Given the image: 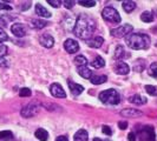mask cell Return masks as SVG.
<instances>
[{"label":"cell","mask_w":157,"mask_h":141,"mask_svg":"<svg viewBox=\"0 0 157 141\" xmlns=\"http://www.w3.org/2000/svg\"><path fill=\"white\" fill-rule=\"evenodd\" d=\"M96 30V24L94 19H91L90 16L85 14H80L77 18L75 26H73V33L76 37H78L79 39L89 40Z\"/></svg>","instance_id":"1"},{"label":"cell","mask_w":157,"mask_h":141,"mask_svg":"<svg viewBox=\"0 0 157 141\" xmlns=\"http://www.w3.org/2000/svg\"><path fill=\"white\" fill-rule=\"evenodd\" d=\"M125 42L132 49H148L150 46V37L142 33H130L125 37Z\"/></svg>","instance_id":"2"},{"label":"cell","mask_w":157,"mask_h":141,"mask_svg":"<svg viewBox=\"0 0 157 141\" xmlns=\"http://www.w3.org/2000/svg\"><path fill=\"white\" fill-rule=\"evenodd\" d=\"M99 100L105 105H118L121 101V96L116 89H105L99 93Z\"/></svg>","instance_id":"3"},{"label":"cell","mask_w":157,"mask_h":141,"mask_svg":"<svg viewBox=\"0 0 157 141\" xmlns=\"http://www.w3.org/2000/svg\"><path fill=\"white\" fill-rule=\"evenodd\" d=\"M102 16L103 19L108 23H112V24H119L121 23V16L117 12V9H115L113 7H105L102 11Z\"/></svg>","instance_id":"4"},{"label":"cell","mask_w":157,"mask_h":141,"mask_svg":"<svg viewBox=\"0 0 157 141\" xmlns=\"http://www.w3.org/2000/svg\"><path fill=\"white\" fill-rule=\"evenodd\" d=\"M137 136L141 141H155V131L152 126H144L138 131Z\"/></svg>","instance_id":"5"},{"label":"cell","mask_w":157,"mask_h":141,"mask_svg":"<svg viewBox=\"0 0 157 141\" xmlns=\"http://www.w3.org/2000/svg\"><path fill=\"white\" fill-rule=\"evenodd\" d=\"M132 31V26L129 25V24H125V25H122L117 28H113L111 30L110 33L113 38H123V37H126L129 35Z\"/></svg>","instance_id":"6"},{"label":"cell","mask_w":157,"mask_h":141,"mask_svg":"<svg viewBox=\"0 0 157 141\" xmlns=\"http://www.w3.org/2000/svg\"><path fill=\"white\" fill-rule=\"evenodd\" d=\"M38 112H39V105L32 102V103H29V105H26L25 107L21 108L20 114L24 118H32L33 115H36Z\"/></svg>","instance_id":"7"},{"label":"cell","mask_w":157,"mask_h":141,"mask_svg":"<svg viewBox=\"0 0 157 141\" xmlns=\"http://www.w3.org/2000/svg\"><path fill=\"white\" fill-rule=\"evenodd\" d=\"M64 48H65V51H66L67 53H70V54H73V53L78 52L79 45H78V42H77L76 40L66 39V40H65V42H64Z\"/></svg>","instance_id":"8"},{"label":"cell","mask_w":157,"mask_h":141,"mask_svg":"<svg viewBox=\"0 0 157 141\" xmlns=\"http://www.w3.org/2000/svg\"><path fill=\"white\" fill-rule=\"evenodd\" d=\"M50 92L55 98H66V93L63 89V87L60 86L59 84H57V82L52 84L50 86Z\"/></svg>","instance_id":"9"},{"label":"cell","mask_w":157,"mask_h":141,"mask_svg":"<svg viewBox=\"0 0 157 141\" xmlns=\"http://www.w3.org/2000/svg\"><path fill=\"white\" fill-rule=\"evenodd\" d=\"M39 42L41 46L46 47V48H51V47L55 45V39L50 34H43V35H40Z\"/></svg>","instance_id":"10"},{"label":"cell","mask_w":157,"mask_h":141,"mask_svg":"<svg viewBox=\"0 0 157 141\" xmlns=\"http://www.w3.org/2000/svg\"><path fill=\"white\" fill-rule=\"evenodd\" d=\"M11 31H12V33H13L16 37H18V38H21V37H24V35L26 34V30H25L23 24H20V23L13 24L12 27H11Z\"/></svg>","instance_id":"11"},{"label":"cell","mask_w":157,"mask_h":141,"mask_svg":"<svg viewBox=\"0 0 157 141\" xmlns=\"http://www.w3.org/2000/svg\"><path fill=\"white\" fill-rule=\"evenodd\" d=\"M115 70H116V73L117 74H121V75H125L129 73V66L126 65L125 63H123V61H117V63H115Z\"/></svg>","instance_id":"12"},{"label":"cell","mask_w":157,"mask_h":141,"mask_svg":"<svg viewBox=\"0 0 157 141\" xmlns=\"http://www.w3.org/2000/svg\"><path fill=\"white\" fill-rule=\"evenodd\" d=\"M67 85L70 87L71 93L73 94L75 96H78L79 94H82L83 91H84V87L82 86V85H78V84H76V82H73V81H71V80L67 81Z\"/></svg>","instance_id":"13"},{"label":"cell","mask_w":157,"mask_h":141,"mask_svg":"<svg viewBox=\"0 0 157 141\" xmlns=\"http://www.w3.org/2000/svg\"><path fill=\"white\" fill-rule=\"evenodd\" d=\"M129 101L134 105H137V106H141V105H144L148 102V99L145 96H143L141 94H135L129 98Z\"/></svg>","instance_id":"14"},{"label":"cell","mask_w":157,"mask_h":141,"mask_svg":"<svg viewBox=\"0 0 157 141\" xmlns=\"http://www.w3.org/2000/svg\"><path fill=\"white\" fill-rule=\"evenodd\" d=\"M121 114L126 118H136L141 117L143 113L140 110H136V108H125V110H123L121 112Z\"/></svg>","instance_id":"15"},{"label":"cell","mask_w":157,"mask_h":141,"mask_svg":"<svg viewBox=\"0 0 157 141\" xmlns=\"http://www.w3.org/2000/svg\"><path fill=\"white\" fill-rule=\"evenodd\" d=\"M103 42H104V39L102 37H94L92 39L87 40V45L92 48H99L103 45Z\"/></svg>","instance_id":"16"},{"label":"cell","mask_w":157,"mask_h":141,"mask_svg":"<svg viewBox=\"0 0 157 141\" xmlns=\"http://www.w3.org/2000/svg\"><path fill=\"white\" fill-rule=\"evenodd\" d=\"M73 140L75 141H87L89 140V134L85 129H78L75 136H73Z\"/></svg>","instance_id":"17"},{"label":"cell","mask_w":157,"mask_h":141,"mask_svg":"<svg viewBox=\"0 0 157 141\" xmlns=\"http://www.w3.org/2000/svg\"><path fill=\"white\" fill-rule=\"evenodd\" d=\"M130 56V53H126V51L124 49L123 46H117L116 47V51H115V58L116 59H124V58H129Z\"/></svg>","instance_id":"18"},{"label":"cell","mask_w":157,"mask_h":141,"mask_svg":"<svg viewBox=\"0 0 157 141\" xmlns=\"http://www.w3.org/2000/svg\"><path fill=\"white\" fill-rule=\"evenodd\" d=\"M36 13L39 16H43V18H50L51 16V13L43 5H40V4L36 5Z\"/></svg>","instance_id":"19"},{"label":"cell","mask_w":157,"mask_h":141,"mask_svg":"<svg viewBox=\"0 0 157 141\" xmlns=\"http://www.w3.org/2000/svg\"><path fill=\"white\" fill-rule=\"evenodd\" d=\"M78 74L84 79H91V77H92V70H90V68H87L86 66L78 67Z\"/></svg>","instance_id":"20"},{"label":"cell","mask_w":157,"mask_h":141,"mask_svg":"<svg viewBox=\"0 0 157 141\" xmlns=\"http://www.w3.org/2000/svg\"><path fill=\"white\" fill-rule=\"evenodd\" d=\"M34 135L40 141H47V139H48V133H47V131H45L44 128H38L36 131Z\"/></svg>","instance_id":"21"},{"label":"cell","mask_w":157,"mask_h":141,"mask_svg":"<svg viewBox=\"0 0 157 141\" xmlns=\"http://www.w3.org/2000/svg\"><path fill=\"white\" fill-rule=\"evenodd\" d=\"M108 80V77L106 75H92L90 81L94 84V85H101V84H104L105 81Z\"/></svg>","instance_id":"22"},{"label":"cell","mask_w":157,"mask_h":141,"mask_svg":"<svg viewBox=\"0 0 157 141\" xmlns=\"http://www.w3.org/2000/svg\"><path fill=\"white\" fill-rule=\"evenodd\" d=\"M75 63L77 65V67H84V66H86L87 65V59L84 56V55H77L76 58H75Z\"/></svg>","instance_id":"23"},{"label":"cell","mask_w":157,"mask_h":141,"mask_svg":"<svg viewBox=\"0 0 157 141\" xmlns=\"http://www.w3.org/2000/svg\"><path fill=\"white\" fill-rule=\"evenodd\" d=\"M91 66L94 68H102L105 66V61L102 56H96L94 59V61H91Z\"/></svg>","instance_id":"24"},{"label":"cell","mask_w":157,"mask_h":141,"mask_svg":"<svg viewBox=\"0 0 157 141\" xmlns=\"http://www.w3.org/2000/svg\"><path fill=\"white\" fill-rule=\"evenodd\" d=\"M31 25L33 28L41 30V28H44V27L46 26L47 23L46 21H44V20H41V19H34V20H32L31 21Z\"/></svg>","instance_id":"25"},{"label":"cell","mask_w":157,"mask_h":141,"mask_svg":"<svg viewBox=\"0 0 157 141\" xmlns=\"http://www.w3.org/2000/svg\"><path fill=\"white\" fill-rule=\"evenodd\" d=\"M122 6H123V9L125 11L126 13H130L136 8V2L135 1H124Z\"/></svg>","instance_id":"26"},{"label":"cell","mask_w":157,"mask_h":141,"mask_svg":"<svg viewBox=\"0 0 157 141\" xmlns=\"http://www.w3.org/2000/svg\"><path fill=\"white\" fill-rule=\"evenodd\" d=\"M13 139V133L11 131H2L0 132V140L1 141H8Z\"/></svg>","instance_id":"27"},{"label":"cell","mask_w":157,"mask_h":141,"mask_svg":"<svg viewBox=\"0 0 157 141\" xmlns=\"http://www.w3.org/2000/svg\"><path fill=\"white\" fill-rule=\"evenodd\" d=\"M141 20L144 23H151V21H154V16L151 14V12L145 11L141 14Z\"/></svg>","instance_id":"28"},{"label":"cell","mask_w":157,"mask_h":141,"mask_svg":"<svg viewBox=\"0 0 157 141\" xmlns=\"http://www.w3.org/2000/svg\"><path fill=\"white\" fill-rule=\"evenodd\" d=\"M144 67H145V63H144V61L142 60V59H140V60H136L134 63V70H136V72H142V70H144Z\"/></svg>","instance_id":"29"},{"label":"cell","mask_w":157,"mask_h":141,"mask_svg":"<svg viewBox=\"0 0 157 141\" xmlns=\"http://www.w3.org/2000/svg\"><path fill=\"white\" fill-rule=\"evenodd\" d=\"M148 72H149V75H151L152 78L157 79V61L156 63H152L150 65Z\"/></svg>","instance_id":"30"},{"label":"cell","mask_w":157,"mask_h":141,"mask_svg":"<svg viewBox=\"0 0 157 141\" xmlns=\"http://www.w3.org/2000/svg\"><path fill=\"white\" fill-rule=\"evenodd\" d=\"M78 4L84 6V7H94L96 5V1H94V0H91V1L90 0H79Z\"/></svg>","instance_id":"31"},{"label":"cell","mask_w":157,"mask_h":141,"mask_svg":"<svg viewBox=\"0 0 157 141\" xmlns=\"http://www.w3.org/2000/svg\"><path fill=\"white\" fill-rule=\"evenodd\" d=\"M11 20H13V18H12V16H5V14L0 16V25H1V26H7V24L10 23Z\"/></svg>","instance_id":"32"},{"label":"cell","mask_w":157,"mask_h":141,"mask_svg":"<svg viewBox=\"0 0 157 141\" xmlns=\"http://www.w3.org/2000/svg\"><path fill=\"white\" fill-rule=\"evenodd\" d=\"M145 91L150 95H157V87L152 86V85H147L145 86Z\"/></svg>","instance_id":"33"},{"label":"cell","mask_w":157,"mask_h":141,"mask_svg":"<svg viewBox=\"0 0 157 141\" xmlns=\"http://www.w3.org/2000/svg\"><path fill=\"white\" fill-rule=\"evenodd\" d=\"M31 89L30 88H27V87H24V88H21L20 91H19V95L20 96H31Z\"/></svg>","instance_id":"34"},{"label":"cell","mask_w":157,"mask_h":141,"mask_svg":"<svg viewBox=\"0 0 157 141\" xmlns=\"http://www.w3.org/2000/svg\"><path fill=\"white\" fill-rule=\"evenodd\" d=\"M7 39H8L7 34L5 33V31H4L2 28H0V44L4 42V41H6Z\"/></svg>","instance_id":"35"},{"label":"cell","mask_w":157,"mask_h":141,"mask_svg":"<svg viewBox=\"0 0 157 141\" xmlns=\"http://www.w3.org/2000/svg\"><path fill=\"white\" fill-rule=\"evenodd\" d=\"M47 2L52 6V7H59L60 6V4H62V1H58V0H47Z\"/></svg>","instance_id":"36"},{"label":"cell","mask_w":157,"mask_h":141,"mask_svg":"<svg viewBox=\"0 0 157 141\" xmlns=\"http://www.w3.org/2000/svg\"><path fill=\"white\" fill-rule=\"evenodd\" d=\"M63 5L66 8H72L73 7V5H75V1H72V0H64Z\"/></svg>","instance_id":"37"},{"label":"cell","mask_w":157,"mask_h":141,"mask_svg":"<svg viewBox=\"0 0 157 141\" xmlns=\"http://www.w3.org/2000/svg\"><path fill=\"white\" fill-rule=\"evenodd\" d=\"M102 131H103V133L105 134V135H108V136H110L111 134H112V131H111V128L109 126H103Z\"/></svg>","instance_id":"38"},{"label":"cell","mask_w":157,"mask_h":141,"mask_svg":"<svg viewBox=\"0 0 157 141\" xmlns=\"http://www.w3.org/2000/svg\"><path fill=\"white\" fill-rule=\"evenodd\" d=\"M0 67H8L7 60L4 56H0Z\"/></svg>","instance_id":"39"},{"label":"cell","mask_w":157,"mask_h":141,"mask_svg":"<svg viewBox=\"0 0 157 141\" xmlns=\"http://www.w3.org/2000/svg\"><path fill=\"white\" fill-rule=\"evenodd\" d=\"M6 53H7V47L4 46V45H0V56H2Z\"/></svg>","instance_id":"40"},{"label":"cell","mask_w":157,"mask_h":141,"mask_svg":"<svg viewBox=\"0 0 157 141\" xmlns=\"http://www.w3.org/2000/svg\"><path fill=\"white\" fill-rule=\"evenodd\" d=\"M118 127H119L121 129H125L126 127H128V122H126V121H119V122H118Z\"/></svg>","instance_id":"41"},{"label":"cell","mask_w":157,"mask_h":141,"mask_svg":"<svg viewBox=\"0 0 157 141\" xmlns=\"http://www.w3.org/2000/svg\"><path fill=\"white\" fill-rule=\"evenodd\" d=\"M0 9H7V11H10V9H12V7L10 5H7V4L0 2Z\"/></svg>","instance_id":"42"},{"label":"cell","mask_w":157,"mask_h":141,"mask_svg":"<svg viewBox=\"0 0 157 141\" xmlns=\"http://www.w3.org/2000/svg\"><path fill=\"white\" fill-rule=\"evenodd\" d=\"M128 139H129V141H136V135H135V133H129V135H128Z\"/></svg>","instance_id":"43"},{"label":"cell","mask_w":157,"mask_h":141,"mask_svg":"<svg viewBox=\"0 0 157 141\" xmlns=\"http://www.w3.org/2000/svg\"><path fill=\"white\" fill-rule=\"evenodd\" d=\"M56 141H69V139H67L66 136H64V135H60V136L57 138V140Z\"/></svg>","instance_id":"44"},{"label":"cell","mask_w":157,"mask_h":141,"mask_svg":"<svg viewBox=\"0 0 157 141\" xmlns=\"http://www.w3.org/2000/svg\"><path fill=\"white\" fill-rule=\"evenodd\" d=\"M31 6V2H26V4H23V6H21V9L25 11V9H27V8Z\"/></svg>","instance_id":"45"},{"label":"cell","mask_w":157,"mask_h":141,"mask_svg":"<svg viewBox=\"0 0 157 141\" xmlns=\"http://www.w3.org/2000/svg\"><path fill=\"white\" fill-rule=\"evenodd\" d=\"M94 141H105V140H102V139H98V138H94Z\"/></svg>","instance_id":"46"}]
</instances>
